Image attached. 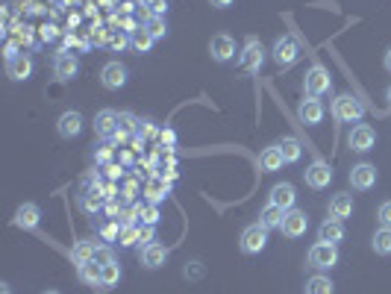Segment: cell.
<instances>
[{
	"label": "cell",
	"instance_id": "cell-1",
	"mask_svg": "<svg viewBox=\"0 0 391 294\" xmlns=\"http://www.w3.org/2000/svg\"><path fill=\"white\" fill-rule=\"evenodd\" d=\"M333 115L345 124H359L362 115H365V106L356 94H338L333 101Z\"/></svg>",
	"mask_w": 391,
	"mask_h": 294
},
{
	"label": "cell",
	"instance_id": "cell-2",
	"mask_svg": "<svg viewBox=\"0 0 391 294\" xmlns=\"http://www.w3.org/2000/svg\"><path fill=\"white\" fill-rule=\"evenodd\" d=\"M309 265L315 271H333L338 265V244H329V241H318L309 248Z\"/></svg>",
	"mask_w": 391,
	"mask_h": 294
},
{
	"label": "cell",
	"instance_id": "cell-3",
	"mask_svg": "<svg viewBox=\"0 0 391 294\" xmlns=\"http://www.w3.org/2000/svg\"><path fill=\"white\" fill-rule=\"evenodd\" d=\"M274 62L279 68H288V65H295L297 59H300V44L295 35H279V39L274 42Z\"/></svg>",
	"mask_w": 391,
	"mask_h": 294
},
{
	"label": "cell",
	"instance_id": "cell-4",
	"mask_svg": "<svg viewBox=\"0 0 391 294\" xmlns=\"http://www.w3.org/2000/svg\"><path fill=\"white\" fill-rule=\"evenodd\" d=\"M262 62H265V47H262V42L259 39H247V42H244V47H241V68L247 71V74H259Z\"/></svg>",
	"mask_w": 391,
	"mask_h": 294
},
{
	"label": "cell",
	"instance_id": "cell-5",
	"mask_svg": "<svg viewBox=\"0 0 391 294\" xmlns=\"http://www.w3.org/2000/svg\"><path fill=\"white\" fill-rule=\"evenodd\" d=\"M130 80V71L124 62H106L103 71H101V83H103V89L109 92H118V89H124Z\"/></svg>",
	"mask_w": 391,
	"mask_h": 294
},
{
	"label": "cell",
	"instance_id": "cell-6",
	"mask_svg": "<svg viewBox=\"0 0 391 294\" xmlns=\"http://www.w3.org/2000/svg\"><path fill=\"white\" fill-rule=\"evenodd\" d=\"M268 248V230L262 224H253L241 232V250L247 253V256H256V253H262Z\"/></svg>",
	"mask_w": 391,
	"mask_h": 294
},
{
	"label": "cell",
	"instance_id": "cell-7",
	"mask_svg": "<svg viewBox=\"0 0 391 294\" xmlns=\"http://www.w3.org/2000/svg\"><path fill=\"white\" fill-rule=\"evenodd\" d=\"M306 92H309V97H321V94H327L329 89H333V80H329V71L327 68H321V65H312L309 71H306Z\"/></svg>",
	"mask_w": 391,
	"mask_h": 294
},
{
	"label": "cell",
	"instance_id": "cell-8",
	"mask_svg": "<svg viewBox=\"0 0 391 294\" xmlns=\"http://www.w3.org/2000/svg\"><path fill=\"white\" fill-rule=\"evenodd\" d=\"M283 236L286 239H300V236H306V230H309V218L306 212H300V209H288L286 218H283Z\"/></svg>",
	"mask_w": 391,
	"mask_h": 294
},
{
	"label": "cell",
	"instance_id": "cell-9",
	"mask_svg": "<svg viewBox=\"0 0 391 294\" xmlns=\"http://www.w3.org/2000/svg\"><path fill=\"white\" fill-rule=\"evenodd\" d=\"M303 180H306L309 189H327L329 182H333V168L318 159V162H312L306 171H303Z\"/></svg>",
	"mask_w": 391,
	"mask_h": 294
},
{
	"label": "cell",
	"instance_id": "cell-10",
	"mask_svg": "<svg viewBox=\"0 0 391 294\" xmlns=\"http://www.w3.org/2000/svg\"><path fill=\"white\" fill-rule=\"evenodd\" d=\"M374 141H376V132H374L371 124H356V127L350 130V136H347V144L356 153H368L371 147H374Z\"/></svg>",
	"mask_w": 391,
	"mask_h": 294
},
{
	"label": "cell",
	"instance_id": "cell-11",
	"mask_svg": "<svg viewBox=\"0 0 391 294\" xmlns=\"http://www.w3.org/2000/svg\"><path fill=\"white\" fill-rule=\"evenodd\" d=\"M6 77L15 80V83L30 80L33 77V56L30 53H18V56L6 59Z\"/></svg>",
	"mask_w": 391,
	"mask_h": 294
},
{
	"label": "cell",
	"instance_id": "cell-12",
	"mask_svg": "<svg viewBox=\"0 0 391 294\" xmlns=\"http://www.w3.org/2000/svg\"><path fill=\"white\" fill-rule=\"evenodd\" d=\"M53 74H56V80H62V83L74 80L77 74H80V59H77L74 53H68V51L56 53V59H53Z\"/></svg>",
	"mask_w": 391,
	"mask_h": 294
},
{
	"label": "cell",
	"instance_id": "cell-13",
	"mask_svg": "<svg viewBox=\"0 0 391 294\" xmlns=\"http://www.w3.org/2000/svg\"><path fill=\"white\" fill-rule=\"evenodd\" d=\"M209 53H212L215 62H229V59L236 56V42H233V35H227V33L212 35V42H209Z\"/></svg>",
	"mask_w": 391,
	"mask_h": 294
},
{
	"label": "cell",
	"instance_id": "cell-14",
	"mask_svg": "<svg viewBox=\"0 0 391 294\" xmlns=\"http://www.w3.org/2000/svg\"><path fill=\"white\" fill-rule=\"evenodd\" d=\"M350 186L356 189V191H368L376 186V168L368 165V162H362V165H353L350 171Z\"/></svg>",
	"mask_w": 391,
	"mask_h": 294
},
{
	"label": "cell",
	"instance_id": "cell-15",
	"mask_svg": "<svg viewBox=\"0 0 391 294\" xmlns=\"http://www.w3.org/2000/svg\"><path fill=\"white\" fill-rule=\"evenodd\" d=\"M94 132L101 136L103 141H112L115 132H118V112H112V109H103V112H97L94 118Z\"/></svg>",
	"mask_w": 391,
	"mask_h": 294
},
{
	"label": "cell",
	"instance_id": "cell-16",
	"mask_svg": "<svg viewBox=\"0 0 391 294\" xmlns=\"http://www.w3.org/2000/svg\"><path fill=\"white\" fill-rule=\"evenodd\" d=\"M56 130L62 139H77L82 132V115L77 112V109H71V112H62L56 121Z\"/></svg>",
	"mask_w": 391,
	"mask_h": 294
},
{
	"label": "cell",
	"instance_id": "cell-17",
	"mask_svg": "<svg viewBox=\"0 0 391 294\" xmlns=\"http://www.w3.org/2000/svg\"><path fill=\"white\" fill-rule=\"evenodd\" d=\"M268 203H274V206H279V209H295V203H297V191H295V186L291 182H277V186L271 189V200Z\"/></svg>",
	"mask_w": 391,
	"mask_h": 294
},
{
	"label": "cell",
	"instance_id": "cell-18",
	"mask_svg": "<svg viewBox=\"0 0 391 294\" xmlns=\"http://www.w3.org/2000/svg\"><path fill=\"white\" fill-rule=\"evenodd\" d=\"M297 115H300L303 124H309V127L321 124V121H324V103L318 101V97H306V101H300Z\"/></svg>",
	"mask_w": 391,
	"mask_h": 294
},
{
	"label": "cell",
	"instance_id": "cell-19",
	"mask_svg": "<svg viewBox=\"0 0 391 294\" xmlns=\"http://www.w3.org/2000/svg\"><path fill=\"white\" fill-rule=\"evenodd\" d=\"M165 262H168V248H165V244L153 241V244H148V248H141V265L144 268L156 271V268H162Z\"/></svg>",
	"mask_w": 391,
	"mask_h": 294
},
{
	"label": "cell",
	"instance_id": "cell-20",
	"mask_svg": "<svg viewBox=\"0 0 391 294\" xmlns=\"http://www.w3.org/2000/svg\"><path fill=\"white\" fill-rule=\"evenodd\" d=\"M139 127H141V121L132 112H118V132L112 141L118 144V141H127L130 136H139Z\"/></svg>",
	"mask_w": 391,
	"mask_h": 294
},
{
	"label": "cell",
	"instance_id": "cell-21",
	"mask_svg": "<svg viewBox=\"0 0 391 294\" xmlns=\"http://www.w3.org/2000/svg\"><path fill=\"white\" fill-rule=\"evenodd\" d=\"M39 220H42V209H39L35 203L18 206V212H15V227H21V230H35V227H39Z\"/></svg>",
	"mask_w": 391,
	"mask_h": 294
},
{
	"label": "cell",
	"instance_id": "cell-22",
	"mask_svg": "<svg viewBox=\"0 0 391 294\" xmlns=\"http://www.w3.org/2000/svg\"><path fill=\"white\" fill-rule=\"evenodd\" d=\"M345 239V220H336V218H327L321 227H318V241H329V244H338Z\"/></svg>",
	"mask_w": 391,
	"mask_h": 294
},
{
	"label": "cell",
	"instance_id": "cell-23",
	"mask_svg": "<svg viewBox=\"0 0 391 294\" xmlns=\"http://www.w3.org/2000/svg\"><path fill=\"white\" fill-rule=\"evenodd\" d=\"M144 194H148V200L150 203H162L165 198H168V194H171V180H165V177H150L148 180V186H144Z\"/></svg>",
	"mask_w": 391,
	"mask_h": 294
},
{
	"label": "cell",
	"instance_id": "cell-24",
	"mask_svg": "<svg viewBox=\"0 0 391 294\" xmlns=\"http://www.w3.org/2000/svg\"><path fill=\"white\" fill-rule=\"evenodd\" d=\"M286 165V159H283V153H279V147L274 144V147H265L262 150V156H259V168L265 171V174H274V171H279Z\"/></svg>",
	"mask_w": 391,
	"mask_h": 294
},
{
	"label": "cell",
	"instance_id": "cell-25",
	"mask_svg": "<svg viewBox=\"0 0 391 294\" xmlns=\"http://www.w3.org/2000/svg\"><path fill=\"white\" fill-rule=\"evenodd\" d=\"M283 218H286V209H279V206H274V203H268L265 209L259 212V224L271 232V230H279L283 227Z\"/></svg>",
	"mask_w": 391,
	"mask_h": 294
},
{
	"label": "cell",
	"instance_id": "cell-26",
	"mask_svg": "<svg viewBox=\"0 0 391 294\" xmlns=\"http://www.w3.org/2000/svg\"><path fill=\"white\" fill-rule=\"evenodd\" d=\"M350 215H353V198H350V194H336V198L329 200V218L345 220Z\"/></svg>",
	"mask_w": 391,
	"mask_h": 294
},
{
	"label": "cell",
	"instance_id": "cell-27",
	"mask_svg": "<svg viewBox=\"0 0 391 294\" xmlns=\"http://www.w3.org/2000/svg\"><path fill=\"white\" fill-rule=\"evenodd\" d=\"M277 147H279V153H283L286 165H295V162H300V156H303V147H300V141H297L295 136H286V139L279 141Z\"/></svg>",
	"mask_w": 391,
	"mask_h": 294
},
{
	"label": "cell",
	"instance_id": "cell-28",
	"mask_svg": "<svg viewBox=\"0 0 391 294\" xmlns=\"http://www.w3.org/2000/svg\"><path fill=\"white\" fill-rule=\"evenodd\" d=\"M130 42H132V47H136L139 53H150V47L156 44L153 35H150L148 30H144V24H141L139 30H132V33H130Z\"/></svg>",
	"mask_w": 391,
	"mask_h": 294
},
{
	"label": "cell",
	"instance_id": "cell-29",
	"mask_svg": "<svg viewBox=\"0 0 391 294\" xmlns=\"http://www.w3.org/2000/svg\"><path fill=\"white\" fill-rule=\"evenodd\" d=\"M71 259L74 265H85V262H94V241H77L74 250H71Z\"/></svg>",
	"mask_w": 391,
	"mask_h": 294
},
{
	"label": "cell",
	"instance_id": "cell-30",
	"mask_svg": "<svg viewBox=\"0 0 391 294\" xmlns=\"http://www.w3.org/2000/svg\"><path fill=\"white\" fill-rule=\"evenodd\" d=\"M101 262H85V265H80V279H82V283L85 286H97V288H101Z\"/></svg>",
	"mask_w": 391,
	"mask_h": 294
},
{
	"label": "cell",
	"instance_id": "cell-31",
	"mask_svg": "<svg viewBox=\"0 0 391 294\" xmlns=\"http://www.w3.org/2000/svg\"><path fill=\"white\" fill-rule=\"evenodd\" d=\"M374 253H380V256H391V230L388 227H380L374 232Z\"/></svg>",
	"mask_w": 391,
	"mask_h": 294
},
{
	"label": "cell",
	"instance_id": "cell-32",
	"mask_svg": "<svg viewBox=\"0 0 391 294\" xmlns=\"http://www.w3.org/2000/svg\"><path fill=\"white\" fill-rule=\"evenodd\" d=\"M336 286H333V279L324 277V274H315L309 283H306V294H333Z\"/></svg>",
	"mask_w": 391,
	"mask_h": 294
},
{
	"label": "cell",
	"instance_id": "cell-33",
	"mask_svg": "<svg viewBox=\"0 0 391 294\" xmlns=\"http://www.w3.org/2000/svg\"><path fill=\"white\" fill-rule=\"evenodd\" d=\"M118 279H121V265H118V262H106V265L101 268V288L118 286Z\"/></svg>",
	"mask_w": 391,
	"mask_h": 294
},
{
	"label": "cell",
	"instance_id": "cell-34",
	"mask_svg": "<svg viewBox=\"0 0 391 294\" xmlns=\"http://www.w3.org/2000/svg\"><path fill=\"white\" fill-rule=\"evenodd\" d=\"M144 30H148L153 39H165V33H168V24H165V15H150L148 21H144Z\"/></svg>",
	"mask_w": 391,
	"mask_h": 294
},
{
	"label": "cell",
	"instance_id": "cell-35",
	"mask_svg": "<svg viewBox=\"0 0 391 294\" xmlns=\"http://www.w3.org/2000/svg\"><path fill=\"white\" fill-rule=\"evenodd\" d=\"M139 224H124L121 227V236H118V244L121 248H132V244H139Z\"/></svg>",
	"mask_w": 391,
	"mask_h": 294
},
{
	"label": "cell",
	"instance_id": "cell-36",
	"mask_svg": "<svg viewBox=\"0 0 391 294\" xmlns=\"http://www.w3.org/2000/svg\"><path fill=\"white\" fill-rule=\"evenodd\" d=\"M94 262H101V265H106V262H115V256H112V248L103 241V244H94Z\"/></svg>",
	"mask_w": 391,
	"mask_h": 294
},
{
	"label": "cell",
	"instance_id": "cell-37",
	"mask_svg": "<svg viewBox=\"0 0 391 294\" xmlns=\"http://www.w3.org/2000/svg\"><path fill=\"white\" fill-rule=\"evenodd\" d=\"M141 224H148V227H156L159 224V206L156 203H148L141 209Z\"/></svg>",
	"mask_w": 391,
	"mask_h": 294
},
{
	"label": "cell",
	"instance_id": "cell-38",
	"mask_svg": "<svg viewBox=\"0 0 391 294\" xmlns=\"http://www.w3.org/2000/svg\"><path fill=\"white\" fill-rule=\"evenodd\" d=\"M144 12H150V15H165L168 12V0H141Z\"/></svg>",
	"mask_w": 391,
	"mask_h": 294
},
{
	"label": "cell",
	"instance_id": "cell-39",
	"mask_svg": "<svg viewBox=\"0 0 391 294\" xmlns=\"http://www.w3.org/2000/svg\"><path fill=\"white\" fill-rule=\"evenodd\" d=\"M109 44H112L115 51H124V47L132 44V42H130V33H124V30H112V39H109Z\"/></svg>",
	"mask_w": 391,
	"mask_h": 294
},
{
	"label": "cell",
	"instance_id": "cell-40",
	"mask_svg": "<svg viewBox=\"0 0 391 294\" xmlns=\"http://www.w3.org/2000/svg\"><path fill=\"white\" fill-rule=\"evenodd\" d=\"M118 236H121V224L118 220H109V224L101 230V239L109 244V241H118Z\"/></svg>",
	"mask_w": 391,
	"mask_h": 294
},
{
	"label": "cell",
	"instance_id": "cell-41",
	"mask_svg": "<svg viewBox=\"0 0 391 294\" xmlns=\"http://www.w3.org/2000/svg\"><path fill=\"white\" fill-rule=\"evenodd\" d=\"M94 162L97 165H109V162H112V144H101V147H97V150H94Z\"/></svg>",
	"mask_w": 391,
	"mask_h": 294
},
{
	"label": "cell",
	"instance_id": "cell-42",
	"mask_svg": "<svg viewBox=\"0 0 391 294\" xmlns=\"http://www.w3.org/2000/svg\"><path fill=\"white\" fill-rule=\"evenodd\" d=\"M153 236H156V227L141 224V230H139V244H141V248H148V244H153Z\"/></svg>",
	"mask_w": 391,
	"mask_h": 294
},
{
	"label": "cell",
	"instance_id": "cell-43",
	"mask_svg": "<svg viewBox=\"0 0 391 294\" xmlns=\"http://www.w3.org/2000/svg\"><path fill=\"white\" fill-rule=\"evenodd\" d=\"M376 220H380V227H388L391 230V200H385L380 206V212H376Z\"/></svg>",
	"mask_w": 391,
	"mask_h": 294
},
{
	"label": "cell",
	"instance_id": "cell-44",
	"mask_svg": "<svg viewBox=\"0 0 391 294\" xmlns=\"http://www.w3.org/2000/svg\"><path fill=\"white\" fill-rule=\"evenodd\" d=\"M136 194H139V182L130 180L127 186H124V191H121V198H124V200H136Z\"/></svg>",
	"mask_w": 391,
	"mask_h": 294
},
{
	"label": "cell",
	"instance_id": "cell-45",
	"mask_svg": "<svg viewBox=\"0 0 391 294\" xmlns=\"http://www.w3.org/2000/svg\"><path fill=\"white\" fill-rule=\"evenodd\" d=\"M103 209H106V215L112 218V220H118V215H121V203L112 198V200H106V206H103Z\"/></svg>",
	"mask_w": 391,
	"mask_h": 294
},
{
	"label": "cell",
	"instance_id": "cell-46",
	"mask_svg": "<svg viewBox=\"0 0 391 294\" xmlns=\"http://www.w3.org/2000/svg\"><path fill=\"white\" fill-rule=\"evenodd\" d=\"M106 177H109V180H121V177H124V168L115 165V162H109V165H106Z\"/></svg>",
	"mask_w": 391,
	"mask_h": 294
},
{
	"label": "cell",
	"instance_id": "cell-47",
	"mask_svg": "<svg viewBox=\"0 0 391 294\" xmlns=\"http://www.w3.org/2000/svg\"><path fill=\"white\" fill-rule=\"evenodd\" d=\"M106 39H109V30H103V27L92 30V42H94V44H106Z\"/></svg>",
	"mask_w": 391,
	"mask_h": 294
},
{
	"label": "cell",
	"instance_id": "cell-48",
	"mask_svg": "<svg viewBox=\"0 0 391 294\" xmlns=\"http://www.w3.org/2000/svg\"><path fill=\"white\" fill-rule=\"evenodd\" d=\"M159 139H162V144L171 147V144L177 141V132H174V130H162V132H159Z\"/></svg>",
	"mask_w": 391,
	"mask_h": 294
},
{
	"label": "cell",
	"instance_id": "cell-49",
	"mask_svg": "<svg viewBox=\"0 0 391 294\" xmlns=\"http://www.w3.org/2000/svg\"><path fill=\"white\" fill-rule=\"evenodd\" d=\"M148 136H153V124H150V121H141V127H139V139H148Z\"/></svg>",
	"mask_w": 391,
	"mask_h": 294
},
{
	"label": "cell",
	"instance_id": "cell-50",
	"mask_svg": "<svg viewBox=\"0 0 391 294\" xmlns=\"http://www.w3.org/2000/svg\"><path fill=\"white\" fill-rule=\"evenodd\" d=\"M209 3H212L215 9H227V6H233L236 0H209Z\"/></svg>",
	"mask_w": 391,
	"mask_h": 294
},
{
	"label": "cell",
	"instance_id": "cell-51",
	"mask_svg": "<svg viewBox=\"0 0 391 294\" xmlns=\"http://www.w3.org/2000/svg\"><path fill=\"white\" fill-rule=\"evenodd\" d=\"M385 71L391 74V47H388V53H385Z\"/></svg>",
	"mask_w": 391,
	"mask_h": 294
},
{
	"label": "cell",
	"instance_id": "cell-52",
	"mask_svg": "<svg viewBox=\"0 0 391 294\" xmlns=\"http://www.w3.org/2000/svg\"><path fill=\"white\" fill-rule=\"evenodd\" d=\"M0 294H12V291H9V286H6V283H3V286H0Z\"/></svg>",
	"mask_w": 391,
	"mask_h": 294
},
{
	"label": "cell",
	"instance_id": "cell-53",
	"mask_svg": "<svg viewBox=\"0 0 391 294\" xmlns=\"http://www.w3.org/2000/svg\"><path fill=\"white\" fill-rule=\"evenodd\" d=\"M385 97H388V106H391V85H388V92H385Z\"/></svg>",
	"mask_w": 391,
	"mask_h": 294
},
{
	"label": "cell",
	"instance_id": "cell-54",
	"mask_svg": "<svg viewBox=\"0 0 391 294\" xmlns=\"http://www.w3.org/2000/svg\"><path fill=\"white\" fill-rule=\"evenodd\" d=\"M44 294H59V291H44Z\"/></svg>",
	"mask_w": 391,
	"mask_h": 294
}]
</instances>
